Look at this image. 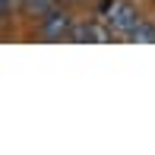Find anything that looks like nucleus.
<instances>
[{"mask_svg":"<svg viewBox=\"0 0 155 155\" xmlns=\"http://www.w3.org/2000/svg\"><path fill=\"white\" fill-rule=\"evenodd\" d=\"M98 13H101V22L114 32V38H124V41L130 38V32L136 29L139 22H143L139 13L133 10L130 3H124V0H104Z\"/></svg>","mask_w":155,"mask_h":155,"instance_id":"1","label":"nucleus"},{"mask_svg":"<svg viewBox=\"0 0 155 155\" xmlns=\"http://www.w3.org/2000/svg\"><path fill=\"white\" fill-rule=\"evenodd\" d=\"M70 3H73V0H70Z\"/></svg>","mask_w":155,"mask_h":155,"instance_id":"7","label":"nucleus"},{"mask_svg":"<svg viewBox=\"0 0 155 155\" xmlns=\"http://www.w3.org/2000/svg\"><path fill=\"white\" fill-rule=\"evenodd\" d=\"M127 41H146V45H152V41H155V29H152L149 22H139L136 29L130 32V38H127Z\"/></svg>","mask_w":155,"mask_h":155,"instance_id":"4","label":"nucleus"},{"mask_svg":"<svg viewBox=\"0 0 155 155\" xmlns=\"http://www.w3.org/2000/svg\"><path fill=\"white\" fill-rule=\"evenodd\" d=\"M70 32H73V22H70V16H67V13H60V10L45 13V25H41V35H45L48 41L70 38Z\"/></svg>","mask_w":155,"mask_h":155,"instance_id":"2","label":"nucleus"},{"mask_svg":"<svg viewBox=\"0 0 155 155\" xmlns=\"http://www.w3.org/2000/svg\"><path fill=\"white\" fill-rule=\"evenodd\" d=\"M13 0H0V13H6V6H10Z\"/></svg>","mask_w":155,"mask_h":155,"instance_id":"6","label":"nucleus"},{"mask_svg":"<svg viewBox=\"0 0 155 155\" xmlns=\"http://www.w3.org/2000/svg\"><path fill=\"white\" fill-rule=\"evenodd\" d=\"M70 38L73 41H111L114 32L104 29V25H98V22H86V25H73Z\"/></svg>","mask_w":155,"mask_h":155,"instance_id":"3","label":"nucleus"},{"mask_svg":"<svg viewBox=\"0 0 155 155\" xmlns=\"http://www.w3.org/2000/svg\"><path fill=\"white\" fill-rule=\"evenodd\" d=\"M25 6H29L32 13H51V6H54V0H22Z\"/></svg>","mask_w":155,"mask_h":155,"instance_id":"5","label":"nucleus"}]
</instances>
